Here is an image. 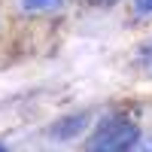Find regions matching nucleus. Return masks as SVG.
Masks as SVG:
<instances>
[{
	"mask_svg": "<svg viewBox=\"0 0 152 152\" xmlns=\"http://www.w3.org/2000/svg\"><path fill=\"white\" fill-rule=\"evenodd\" d=\"M140 146V128L134 119L110 116L91 131L85 152H134Z\"/></svg>",
	"mask_w": 152,
	"mask_h": 152,
	"instance_id": "nucleus-1",
	"label": "nucleus"
},
{
	"mask_svg": "<svg viewBox=\"0 0 152 152\" xmlns=\"http://www.w3.org/2000/svg\"><path fill=\"white\" fill-rule=\"evenodd\" d=\"M85 125H88V116H85V113H73V116H67V119L55 122L52 137H55V140H70V137L82 134V128H85Z\"/></svg>",
	"mask_w": 152,
	"mask_h": 152,
	"instance_id": "nucleus-2",
	"label": "nucleus"
},
{
	"mask_svg": "<svg viewBox=\"0 0 152 152\" xmlns=\"http://www.w3.org/2000/svg\"><path fill=\"white\" fill-rule=\"evenodd\" d=\"M24 12H31V15H43V12H55L64 6V0H18Z\"/></svg>",
	"mask_w": 152,
	"mask_h": 152,
	"instance_id": "nucleus-3",
	"label": "nucleus"
},
{
	"mask_svg": "<svg viewBox=\"0 0 152 152\" xmlns=\"http://www.w3.org/2000/svg\"><path fill=\"white\" fill-rule=\"evenodd\" d=\"M134 15L137 18H152V0H134Z\"/></svg>",
	"mask_w": 152,
	"mask_h": 152,
	"instance_id": "nucleus-4",
	"label": "nucleus"
},
{
	"mask_svg": "<svg viewBox=\"0 0 152 152\" xmlns=\"http://www.w3.org/2000/svg\"><path fill=\"white\" fill-rule=\"evenodd\" d=\"M134 152H152V137H149V140H146V143H140V146H137Z\"/></svg>",
	"mask_w": 152,
	"mask_h": 152,
	"instance_id": "nucleus-5",
	"label": "nucleus"
},
{
	"mask_svg": "<svg viewBox=\"0 0 152 152\" xmlns=\"http://www.w3.org/2000/svg\"><path fill=\"white\" fill-rule=\"evenodd\" d=\"M91 3H100V6H110V3H116V0H91Z\"/></svg>",
	"mask_w": 152,
	"mask_h": 152,
	"instance_id": "nucleus-6",
	"label": "nucleus"
},
{
	"mask_svg": "<svg viewBox=\"0 0 152 152\" xmlns=\"http://www.w3.org/2000/svg\"><path fill=\"white\" fill-rule=\"evenodd\" d=\"M0 152H6V146H3V143H0Z\"/></svg>",
	"mask_w": 152,
	"mask_h": 152,
	"instance_id": "nucleus-7",
	"label": "nucleus"
}]
</instances>
